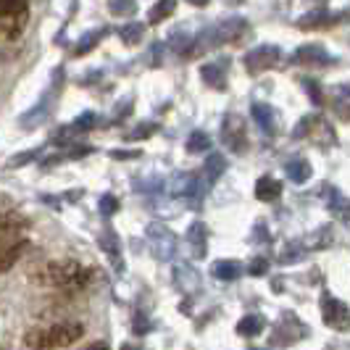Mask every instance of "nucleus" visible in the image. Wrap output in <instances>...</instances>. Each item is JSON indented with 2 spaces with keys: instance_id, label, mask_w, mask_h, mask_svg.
Wrapping results in <instances>:
<instances>
[{
  "instance_id": "nucleus-1",
  "label": "nucleus",
  "mask_w": 350,
  "mask_h": 350,
  "mask_svg": "<svg viewBox=\"0 0 350 350\" xmlns=\"http://www.w3.org/2000/svg\"><path fill=\"white\" fill-rule=\"evenodd\" d=\"M85 334V327L79 321H61L53 327H35L24 334V345L29 350H55L69 348L74 342H79Z\"/></svg>"
},
{
  "instance_id": "nucleus-2",
  "label": "nucleus",
  "mask_w": 350,
  "mask_h": 350,
  "mask_svg": "<svg viewBox=\"0 0 350 350\" xmlns=\"http://www.w3.org/2000/svg\"><path fill=\"white\" fill-rule=\"evenodd\" d=\"M40 280L45 282V284H51V287H61V290H79V287H85V282L90 280V271L82 269L79 261L66 258V261L48 263V266L42 269Z\"/></svg>"
},
{
  "instance_id": "nucleus-3",
  "label": "nucleus",
  "mask_w": 350,
  "mask_h": 350,
  "mask_svg": "<svg viewBox=\"0 0 350 350\" xmlns=\"http://www.w3.org/2000/svg\"><path fill=\"white\" fill-rule=\"evenodd\" d=\"M221 140L232 153H245L247 150V129L245 122L234 113H229L224 124H221Z\"/></svg>"
},
{
  "instance_id": "nucleus-4",
  "label": "nucleus",
  "mask_w": 350,
  "mask_h": 350,
  "mask_svg": "<svg viewBox=\"0 0 350 350\" xmlns=\"http://www.w3.org/2000/svg\"><path fill=\"white\" fill-rule=\"evenodd\" d=\"M280 55L282 53L277 45H258V48H253V51L245 55V69L250 71V74H261V71L277 66Z\"/></svg>"
},
{
  "instance_id": "nucleus-5",
  "label": "nucleus",
  "mask_w": 350,
  "mask_h": 350,
  "mask_svg": "<svg viewBox=\"0 0 350 350\" xmlns=\"http://www.w3.org/2000/svg\"><path fill=\"white\" fill-rule=\"evenodd\" d=\"M321 311H324V321L334 327V329H345L348 327V308L332 295L321 298Z\"/></svg>"
},
{
  "instance_id": "nucleus-6",
  "label": "nucleus",
  "mask_w": 350,
  "mask_h": 350,
  "mask_svg": "<svg viewBox=\"0 0 350 350\" xmlns=\"http://www.w3.org/2000/svg\"><path fill=\"white\" fill-rule=\"evenodd\" d=\"M29 247L27 240H8V243H0V274L11 271L14 263L21 258V253Z\"/></svg>"
},
{
  "instance_id": "nucleus-7",
  "label": "nucleus",
  "mask_w": 350,
  "mask_h": 350,
  "mask_svg": "<svg viewBox=\"0 0 350 350\" xmlns=\"http://www.w3.org/2000/svg\"><path fill=\"white\" fill-rule=\"evenodd\" d=\"M150 240H153V245H156L158 250V256L161 258H172V253H174V247H176V240H174V234L169 232L166 227H161V224H150Z\"/></svg>"
},
{
  "instance_id": "nucleus-8",
  "label": "nucleus",
  "mask_w": 350,
  "mask_h": 350,
  "mask_svg": "<svg viewBox=\"0 0 350 350\" xmlns=\"http://www.w3.org/2000/svg\"><path fill=\"white\" fill-rule=\"evenodd\" d=\"M293 61L295 64H314V66H324V64H329L332 58L327 55V51L321 48V45H303V48H298L295 51V55H293Z\"/></svg>"
},
{
  "instance_id": "nucleus-9",
  "label": "nucleus",
  "mask_w": 350,
  "mask_h": 350,
  "mask_svg": "<svg viewBox=\"0 0 350 350\" xmlns=\"http://www.w3.org/2000/svg\"><path fill=\"white\" fill-rule=\"evenodd\" d=\"M227 71H229V61L219 58V61H211V64H206V66L200 69V77H203V82H208L211 88H221V85H224Z\"/></svg>"
},
{
  "instance_id": "nucleus-10",
  "label": "nucleus",
  "mask_w": 350,
  "mask_h": 350,
  "mask_svg": "<svg viewBox=\"0 0 350 350\" xmlns=\"http://www.w3.org/2000/svg\"><path fill=\"white\" fill-rule=\"evenodd\" d=\"M187 243L193 247V256L195 258H200L203 253H206V245H208V232H206V224L203 221H195L190 232H187Z\"/></svg>"
},
{
  "instance_id": "nucleus-11",
  "label": "nucleus",
  "mask_w": 350,
  "mask_h": 350,
  "mask_svg": "<svg viewBox=\"0 0 350 350\" xmlns=\"http://www.w3.org/2000/svg\"><path fill=\"white\" fill-rule=\"evenodd\" d=\"M211 274L221 282H234V280H240V274H243V263L240 261H216L213 266H211Z\"/></svg>"
},
{
  "instance_id": "nucleus-12",
  "label": "nucleus",
  "mask_w": 350,
  "mask_h": 350,
  "mask_svg": "<svg viewBox=\"0 0 350 350\" xmlns=\"http://www.w3.org/2000/svg\"><path fill=\"white\" fill-rule=\"evenodd\" d=\"M282 195V185L277 179H271V176H261L258 182H256V198L263 200V203H269V200H277Z\"/></svg>"
},
{
  "instance_id": "nucleus-13",
  "label": "nucleus",
  "mask_w": 350,
  "mask_h": 350,
  "mask_svg": "<svg viewBox=\"0 0 350 350\" xmlns=\"http://www.w3.org/2000/svg\"><path fill=\"white\" fill-rule=\"evenodd\" d=\"M263 327H266V321H263L258 314H247L245 319H240V324H237V334L240 337H256V334L263 332Z\"/></svg>"
},
{
  "instance_id": "nucleus-14",
  "label": "nucleus",
  "mask_w": 350,
  "mask_h": 350,
  "mask_svg": "<svg viewBox=\"0 0 350 350\" xmlns=\"http://www.w3.org/2000/svg\"><path fill=\"white\" fill-rule=\"evenodd\" d=\"M176 11V0H158L156 5L148 11V21L150 24H161L163 18H169Z\"/></svg>"
},
{
  "instance_id": "nucleus-15",
  "label": "nucleus",
  "mask_w": 350,
  "mask_h": 350,
  "mask_svg": "<svg viewBox=\"0 0 350 350\" xmlns=\"http://www.w3.org/2000/svg\"><path fill=\"white\" fill-rule=\"evenodd\" d=\"M250 113H253V119L258 122L263 132H274V113H271V108L266 103H253L250 108Z\"/></svg>"
},
{
  "instance_id": "nucleus-16",
  "label": "nucleus",
  "mask_w": 350,
  "mask_h": 350,
  "mask_svg": "<svg viewBox=\"0 0 350 350\" xmlns=\"http://www.w3.org/2000/svg\"><path fill=\"white\" fill-rule=\"evenodd\" d=\"M29 0H0V21L3 18H16L24 16Z\"/></svg>"
},
{
  "instance_id": "nucleus-17",
  "label": "nucleus",
  "mask_w": 350,
  "mask_h": 350,
  "mask_svg": "<svg viewBox=\"0 0 350 350\" xmlns=\"http://www.w3.org/2000/svg\"><path fill=\"white\" fill-rule=\"evenodd\" d=\"M287 176L293 179V182H306L308 176H311V166H308V161L306 158H295V161H290L287 163Z\"/></svg>"
},
{
  "instance_id": "nucleus-18",
  "label": "nucleus",
  "mask_w": 350,
  "mask_h": 350,
  "mask_svg": "<svg viewBox=\"0 0 350 350\" xmlns=\"http://www.w3.org/2000/svg\"><path fill=\"white\" fill-rule=\"evenodd\" d=\"M145 35V27H142L140 21H129V24H124L122 29H119V37H122L126 45H137Z\"/></svg>"
},
{
  "instance_id": "nucleus-19",
  "label": "nucleus",
  "mask_w": 350,
  "mask_h": 350,
  "mask_svg": "<svg viewBox=\"0 0 350 350\" xmlns=\"http://www.w3.org/2000/svg\"><path fill=\"white\" fill-rule=\"evenodd\" d=\"M329 24H334V18H332V14H327V11L308 14V16H303V21H300L303 29H319V27H329Z\"/></svg>"
},
{
  "instance_id": "nucleus-20",
  "label": "nucleus",
  "mask_w": 350,
  "mask_h": 350,
  "mask_svg": "<svg viewBox=\"0 0 350 350\" xmlns=\"http://www.w3.org/2000/svg\"><path fill=\"white\" fill-rule=\"evenodd\" d=\"M211 148V140L206 132H193L190 135V140H187V150L190 153H206Z\"/></svg>"
},
{
  "instance_id": "nucleus-21",
  "label": "nucleus",
  "mask_w": 350,
  "mask_h": 350,
  "mask_svg": "<svg viewBox=\"0 0 350 350\" xmlns=\"http://www.w3.org/2000/svg\"><path fill=\"white\" fill-rule=\"evenodd\" d=\"M108 8H111V14H116V16H132V14L137 11L135 0H108Z\"/></svg>"
},
{
  "instance_id": "nucleus-22",
  "label": "nucleus",
  "mask_w": 350,
  "mask_h": 350,
  "mask_svg": "<svg viewBox=\"0 0 350 350\" xmlns=\"http://www.w3.org/2000/svg\"><path fill=\"white\" fill-rule=\"evenodd\" d=\"M206 169H208V179H206V182L211 185V182H216V179L221 176V172H224V158L213 153V156L208 158V163H206Z\"/></svg>"
},
{
  "instance_id": "nucleus-23",
  "label": "nucleus",
  "mask_w": 350,
  "mask_h": 350,
  "mask_svg": "<svg viewBox=\"0 0 350 350\" xmlns=\"http://www.w3.org/2000/svg\"><path fill=\"white\" fill-rule=\"evenodd\" d=\"M303 88H306V92L314 98L316 105L324 103V98H321V88H319V82H316V79H303Z\"/></svg>"
},
{
  "instance_id": "nucleus-24",
  "label": "nucleus",
  "mask_w": 350,
  "mask_h": 350,
  "mask_svg": "<svg viewBox=\"0 0 350 350\" xmlns=\"http://www.w3.org/2000/svg\"><path fill=\"white\" fill-rule=\"evenodd\" d=\"M103 35H105V29H100V32H90V35L85 37V42H82V45H77V55H85L90 48H95L98 37H103Z\"/></svg>"
},
{
  "instance_id": "nucleus-25",
  "label": "nucleus",
  "mask_w": 350,
  "mask_h": 350,
  "mask_svg": "<svg viewBox=\"0 0 350 350\" xmlns=\"http://www.w3.org/2000/svg\"><path fill=\"white\" fill-rule=\"evenodd\" d=\"M116 208H119V200H116L113 195H103V198H100V211H103L105 216L116 213Z\"/></svg>"
},
{
  "instance_id": "nucleus-26",
  "label": "nucleus",
  "mask_w": 350,
  "mask_h": 350,
  "mask_svg": "<svg viewBox=\"0 0 350 350\" xmlns=\"http://www.w3.org/2000/svg\"><path fill=\"white\" fill-rule=\"evenodd\" d=\"M247 271H250L253 277H261V274L269 271V261H266V258H256V261L247 266Z\"/></svg>"
},
{
  "instance_id": "nucleus-27",
  "label": "nucleus",
  "mask_w": 350,
  "mask_h": 350,
  "mask_svg": "<svg viewBox=\"0 0 350 350\" xmlns=\"http://www.w3.org/2000/svg\"><path fill=\"white\" fill-rule=\"evenodd\" d=\"M316 124V116H306V119H300V126H295V132H293V137H303L311 126Z\"/></svg>"
},
{
  "instance_id": "nucleus-28",
  "label": "nucleus",
  "mask_w": 350,
  "mask_h": 350,
  "mask_svg": "<svg viewBox=\"0 0 350 350\" xmlns=\"http://www.w3.org/2000/svg\"><path fill=\"white\" fill-rule=\"evenodd\" d=\"M148 135H153V126H145V129L132 132V135H129V140H140V137H148Z\"/></svg>"
},
{
  "instance_id": "nucleus-29",
  "label": "nucleus",
  "mask_w": 350,
  "mask_h": 350,
  "mask_svg": "<svg viewBox=\"0 0 350 350\" xmlns=\"http://www.w3.org/2000/svg\"><path fill=\"white\" fill-rule=\"evenodd\" d=\"M111 156H113V158H135L137 153H124V150H113Z\"/></svg>"
},
{
  "instance_id": "nucleus-30",
  "label": "nucleus",
  "mask_w": 350,
  "mask_h": 350,
  "mask_svg": "<svg viewBox=\"0 0 350 350\" xmlns=\"http://www.w3.org/2000/svg\"><path fill=\"white\" fill-rule=\"evenodd\" d=\"M85 350H108V345H105V342H95V345H90V348H85Z\"/></svg>"
},
{
  "instance_id": "nucleus-31",
  "label": "nucleus",
  "mask_w": 350,
  "mask_h": 350,
  "mask_svg": "<svg viewBox=\"0 0 350 350\" xmlns=\"http://www.w3.org/2000/svg\"><path fill=\"white\" fill-rule=\"evenodd\" d=\"M190 5H208V0H187Z\"/></svg>"
}]
</instances>
